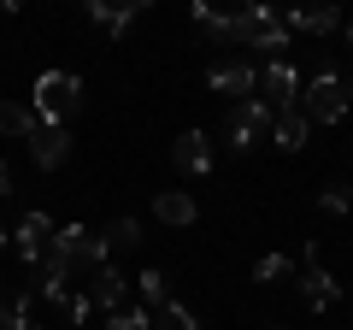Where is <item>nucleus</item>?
<instances>
[{"mask_svg": "<svg viewBox=\"0 0 353 330\" xmlns=\"http://www.w3.org/2000/svg\"><path fill=\"white\" fill-rule=\"evenodd\" d=\"M259 89L271 95V113H277V106H294V101H301V71H294L289 59H271L259 71Z\"/></svg>", "mask_w": 353, "mask_h": 330, "instance_id": "obj_9", "label": "nucleus"}, {"mask_svg": "<svg viewBox=\"0 0 353 330\" xmlns=\"http://www.w3.org/2000/svg\"><path fill=\"white\" fill-rule=\"evenodd\" d=\"M83 106V77H71V71H41L36 77V101H30V113L41 118V124H59L65 130V118Z\"/></svg>", "mask_w": 353, "mask_h": 330, "instance_id": "obj_1", "label": "nucleus"}, {"mask_svg": "<svg viewBox=\"0 0 353 330\" xmlns=\"http://www.w3.org/2000/svg\"><path fill=\"white\" fill-rule=\"evenodd\" d=\"M153 330H194V313H189V307H176V301H165L159 313H153Z\"/></svg>", "mask_w": 353, "mask_h": 330, "instance_id": "obj_19", "label": "nucleus"}, {"mask_svg": "<svg viewBox=\"0 0 353 330\" xmlns=\"http://www.w3.org/2000/svg\"><path fill=\"white\" fill-rule=\"evenodd\" d=\"M171 165L183 171V177H206V171H212V142H206L201 130H183L176 148H171Z\"/></svg>", "mask_w": 353, "mask_h": 330, "instance_id": "obj_8", "label": "nucleus"}, {"mask_svg": "<svg viewBox=\"0 0 353 330\" xmlns=\"http://www.w3.org/2000/svg\"><path fill=\"white\" fill-rule=\"evenodd\" d=\"M101 242H106V254H112V248H136V242H141V224H136V218H112Z\"/></svg>", "mask_w": 353, "mask_h": 330, "instance_id": "obj_18", "label": "nucleus"}, {"mask_svg": "<svg viewBox=\"0 0 353 330\" xmlns=\"http://www.w3.org/2000/svg\"><path fill=\"white\" fill-rule=\"evenodd\" d=\"M36 130H41V118L30 113V106L0 101V136H36Z\"/></svg>", "mask_w": 353, "mask_h": 330, "instance_id": "obj_17", "label": "nucleus"}, {"mask_svg": "<svg viewBox=\"0 0 353 330\" xmlns=\"http://www.w3.org/2000/svg\"><path fill=\"white\" fill-rule=\"evenodd\" d=\"M347 95H353V77H347Z\"/></svg>", "mask_w": 353, "mask_h": 330, "instance_id": "obj_26", "label": "nucleus"}, {"mask_svg": "<svg viewBox=\"0 0 353 330\" xmlns=\"http://www.w3.org/2000/svg\"><path fill=\"white\" fill-rule=\"evenodd\" d=\"M318 206H324V213H353V189H341V183H330V189L318 195Z\"/></svg>", "mask_w": 353, "mask_h": 330, "instance_id": "obj_22", "label": "nucleus"}, {"mask_svg": "<svg viewBox=\"0 0 353 330\" xmlns=\"http://www.w3.org/2000/svg\"><path fill=\"white\" fill-rule=\"evenodd\" d=\"M12 189H18V183H12V165L0 159V195H12Z\"/></svg>", "mask_w": 353, "mask_h": 330, "instance_id": "obj_24", "label": "nucleus"}, {"mask_svg": "<svg viewBox=\"0 0 353 330\" xmlns=\"http://www.w3.org/2000/svg\"><path fill=\"white\" fill-rule=\"evenodd\" d=\"M53 254L65 266H106V242L83 224H65V230H53Z\"/></svg>", "mask_w": 353, "mask_h": 330, "instance_id": "obj_4", "label": "nucleus"}, {"mask_svg": "<svg viewBox=\"0 0 353 330\" xmlns=\"http://www.w3.org/2000/svg\"><path fill=\"white\" fill-rule=\"evenodd\" d=\"M347 106H353V95H347V83H341L336 71H318L312 83H301V113H306V124H341L347 118Z\"/></svg>", "mask_w": 353, "mask_h": 330, "instance_id": "obj_2", "label": "nucleus"}, {"mask_svg": "<svg viewBox=\"0 0 353 330\" xmlns=\"http://www.w3.org/2000/svg\"><path fill=\"white\" fill-rule=\"evenodd\" d=\"M306 130H312V124H306L301 101H294V106H277V113H271V142H277L283 153H301V148H306Z\"/></svg>", "mask_w": 353, "mask_h": 330, "instance_id": "obj_11", "label": "nucleus"}, {"mask_svg": "<svg viewBox=\"0 0 353 330\" xmlns=\"http://www.w3.org/2000/svg\"><path fill=\"white\" fill-rule=\"evenodd\" d=\"M136 12H141V0H118V6H106V0H88V18H94L106 36H124Z\"/></svg>", "mask_w": 353, "mask_h": 330, "instance_id": "obj_16", "label": "nucleus"}, {"mask_svg": "<svg viewBox=\"0 0 353 330\" xmlns=\"http://www.w3.org/2000/svg\"><path fill=\"white\" fill-rule=\"evenodd\" d=\"M106 330H153V313H136V307H130V313H112Z\"/></svg>", "mask_w": 353, "mask_h": 330, "instance_id": "obj_23", "label": "nucleus"}, {"mask_svg": "<svg viewBox=\"0 0 353 330\" xmlns=\"http://www.w3.org/2000/svg\"><path fill=\"white\" fill-rule=\"evenodd\" d=\"M153 218H159V224H171V230L194 224V195H183V189H165V195H153Z\"/></svg>", "mask_w": 353, "mask_h": 330, "instance_id": "obj_15", "label": "nucleus"}, {"mask_svg": "<svg viewBox=\"0 0 353 330\" xmlns=\"http://www.w3.org/2000/svg\"><path fill=\"white\" fill-rule=\"evenodd\" d=\"M301 301L312 307V313H330V307L341 301V283L330 278L324 266H306V271H301Z\"/></svg>", "mask_w": 353, "mask_h": 330, "instance_id": "obj_12", "label": "nucleus"}, {"mask_svg": "<svg viewBox=\"0 0 353 330\" xmlns=\"http://www.w3.org/2000/svg\"><path fill=\"white\" fill-rule=\"evenodd\" d=\"M0 324H6V330H41L36 324V307H30L24 289H6V283H0Z\"/></svg>", "mask_w": 353, "mask_h": 330, "instance_id": "obj_14", "label": "nucleus"}, {"mask_svg": "<svg viewBox=\"0 0 353 330\" xmlns=\"http://www.w3.org/2000/svg\"><path fill=\"white\" fill-rule=\"evenodd\" d=\"M53 230H59V224H53L48 213H24V218H18V230H12V254L41 266V260H48V248H53Z\"/></svg>", "mask_w": 353, "mask_h": 330, "instance_id": "obj_5", "label": "nucleus"}, {"mask_svg": "<svg viewBox=\"0 0 353 330\" xmlns=\"http://www.w3.org/2000/svg\"><path fill=\"white\" fill-rule=\"evenodd\" d=\"M30 159H36L41 171H59V165L71 159V130H59V124H41L36 136H30Z\"/></svg>", "mask_w": 353, "mask_h": 330, "instance_id": "obj_10", "label": "nucleus"}, {"mask_svg": "<svg viewBox=\"0 0 353 330\" xmlns=\"http://www.w3.org/2000/svg\"><path fill=\"white\" fill-rule=\"evenodd\" d=\"M124 289H130V283H124V271H118L112 266V260H106V266H94V271H88V307H101V313L106 318H112V313H124Z\"/></svg>", "mask_w": 353, "mask_h": 330, "instance_id": "obj_6", "label": "nucleus"}, {"mask_svg": "<svg viewBox=\"0 0 353 330\" xmlns=\"http://www.w3.org/2000/svg\"><path fill=\"white\" fill-rule=\"evenodd\" d=\"M347 48H353V18H347Z\"/></svg>", "mask_w": 353, "mask_h": 330, "instance_id": "obj_25", "label": "nucleus"}, {"mask_svg": "<svg viewBox=\"0 0 353 330\" xmlns=\"http://www.w3.org/2000/svg\"><path fill=\"white\" fill-rule=\"evenodd\" d=\"M271 136V106L265 101H236L230 106V148H259V142Z\"/></svg>", "mask_w": 353, "mask_h": 330, "instance_id": "obj_3", "label": "nucleus"}, {"mask_svg": "<svg viewBox=\"0 0 353 330\" xmlns=\"http://www.w3.org/2000/svg\"><path fill=\"white\" fill-rule=\"evenodd\" d=\"M136 289L148 295V307H165V271H153V266H148V271L136 278Z\"/></svg>", "mask_w": 353, "mask_h": 330, "instance_id": "obj_21", "label": "nucleus"}, {"mask_svg": "<svg viewBox=\"0 0 353 330\" xmlns=\"http://www.w3.org/2000/svg\"><path fill=\"white\" fill-rule=\"evenodd\" d=\"M341 24V12L336 6H294V12H283V30H301V36H330V30Z\"/></svg>", "mask_w": 353, "mask_h": 330, "instance_id": "obj_13", "label": "nucleus"}, {"mask_svg": "<svg viewBox=\"0 0 353 330\" xmlns=\"http://www.w3.org/2000/svg\"><path fill=\"white\" fill-rule=\"evenodd\" d=\"M289 271H294L289 254H265L259 266H253V278H259V283H277V278H289Z\"/></svg>", "mask_w": 353, "mask_h": 330, "instance_id": "obj_20", "label": "nucleus"}, {"mask_svg": "<svg viewBox=\"0 0 353 330\" xmlns=\"http://www.w3.org/2000/svg\"><path fill=\"white\" fill-rule=\"evenodd\" d=\"M206 83H212L218 95H230V101H253V89H259V71H253L248 59H218L212 71H206Z\"/></svg>", "mask_w": 353, "mask_h": 330, "instance_id": "obj_7", "label": "nucleus"}]
</instances>
